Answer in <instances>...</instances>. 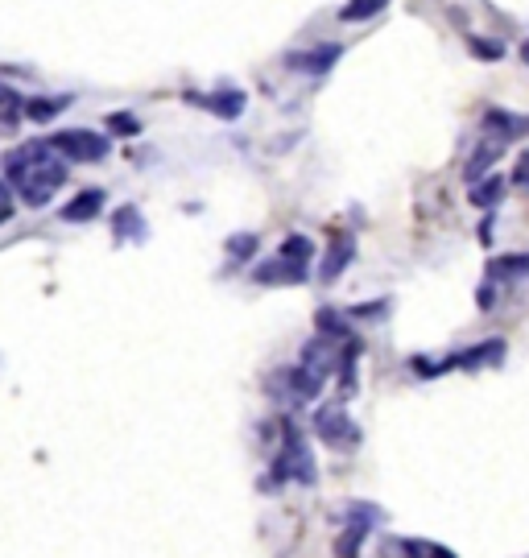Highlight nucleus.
Listing matches in <instances>:
<instances>
[{"instance_id":"nucleus-1","label":"nucleus","mask_w":529,"mask_h":558,"mask_svg":"<svg viewBox=\"0 0 529 558\" xmlns=\"http://www.w3.org/2000/svg\"><path fill=\"white\" fill-rule=\"evenodd\" d=\"M50 149L55 145L37 141V145H21V149L5 154V178L21 190V198H25L29 208H46L50 195L66 182V162L50 157Z\"/></svg>"},{"instance_id":"nucleus-2","label":"nucleus","mask_w":529,"mask_h":558,"mask_svg":"<svg viewBox=\"0 0 529 558\" xmlns=\"http://www.w3.org/2000/svg\"><path fill=\"white\" fill-rule=\"evenodd\" d=\"M273 480H298V484H314V460L306 439L290 422H281V451L273 460Z\"/></svg>"},{"instance_id":"nucleus-3","label":"nucleus","mask_w":529,"mask_h":558,"mask_svg":"<svg viewBox=\"0 0 529 558\" xmlns=\"http://www.w3.org/2000/svg\"><path fill=\"white\" fill-rule=\"evenodd\" d=\"M50 145H55L66 162H99V157H108V137L91 133V128H66V133H55Z\"/></svg>"},{"instance_id":"nucleus-4","label":"nucleus","mask_w":529,"mask_h":558,"mask_svg":"<svg viewBox=\"0 0 529 558\" xmlns=\"http://www.w3.org/2000/svg\"><path fill=\"white\" fill-rule=\"evenodd\" d=\"M314 434H319L327 447H335V451H348V447H356L360 442V426L343 414L340 405H323V410L314 414Z\"/></svg>"},{"instance_id":"nucleus-5","label":"nucleus","mask_w":529,"mask_h":558,"mask_svg":"<svg viewBox=\"0 0 529 558\" xmlns=\"http://www.w3.org/2000/svg\"><path fill=\"white\" fill-rule=\"evenodd\" d=\"M244 99H249V96H244L240 87H232V91H207V96L190 91L187 104H195V108L211 112V117H219V120H236L244 112Z\"/></svg>"},{"instance_id":"nucleus-6","label":"nucleus","mask_w":529,"mask_h":558,"mask_svg":"<svg viewBox=\"0 0 529 558\" xmlns=\"http://www.w3.org/2000/svg\"><path fill=\"white\" fill-rule=\"evenodd\" d=\"M340 46L327 42V46H314V50H294V55L286 58L290 71H302V75H327L335 63H340Z\"/></svg>"},{"instance_id":"nucleus-7","label":"nucleus","mask_w":529,"mask_h":558,"mask_svg":"<svg viewBox=\"0 0 529 558\" xmlns=\"http://www.w3.org/2000/svg\"><path fill=\"white\" fill-rule=\"evenodd\" d=\"M252 278H257L260 286H298V281H306V261L273 257V261H265L260 269H252Z\"/></svg>"},{"instance_id":"nucleus-8","label":"nucleus","mask_w":529,"mask_h":558,"mask_svg":"<svg viewBox=\"0 0 529 558\" xmlns=\"http://www.w3.org/2000/svg\"><path fill=\"white\" fill-rule=\"evenodd\" d=\"M351 257H356V236H351V232H335L331 244H327V257H323V269H319V278H323V281L343 278V269L351 265Z\"/></svg>"},{"instance_id":"nucleus-9","label":"nucleus","mask_w":529,"mask_h":558,"mask_svg":"<svg viewBox=\"0 0 529 558\" xmlns=\"http://www.w3.org/2000/svg\"><path fill=\"white\" fill-rule=\"evenodd\" d=\"M484 133H496V141L529 137V117H513V112H504V108H493L484 117Z\"/></svg>"},{"instance_id":"nucleus-10","label":"nucleus","mask_w":529,"mask_h":558,"mask_svg":"<svg viewBox=\"0 0 529 558\" xmlns=\"http://www.w3.org/2000/svg\"><path fill=\"white\" fill-rule=\"evenodd\" d=\"M501 149H504V141H496V137H488L484 145H475L472 149V157H467V170H463V178L467 182H480V178H488V170H493V162L501 157Z\"/></svg>"},{"instance_id":"nucleus-11","label":"nucleus","mask_w":529,"mask_h":558,"mask_svg":"<svg viewBox=\"0 0 529 558\" xmlns=\"http://www.w3.org/2000/svg\"><path fill=\"white\" fill-rule=\"evenodd\" d=\"M104 190H79V195L71 198L63 208V219H71V224H87V219H96L99 211H104Z\"/></svg>"},{"instance_id":"nucleus-12","label":"nucleus","mask_w":529,"mask_h":558,"mask_svg":"<svg viewBox=\"0 0 529 558\" xmlns=\"http://www.w3.org/2000/svg\"><path fill=\"white\" fill-rule=\"evenodd\" d=\"M286 380H290V397H294V401H314V397L323 393L327 377H319V372H310L306 364H298V369L286 372Z\"/></svg>"},{"instance_id":"nucleus-13","label":"nucleus","mask_w":529,"mask_h":558,"mask_svg":"<svg viewBox=\"0 0 529 558\" xmlns=\"http://www.w3.org/2000/svg\"><path fill=\"white\" fill-rule=\"evenodd\" d=\"M302 364L310 372H319V377H331V369L340 360H335V351H331V340H327V335H319V340H310L302 348Z\"/></svg>"},{"instance_id":"nucleus-14","label":"nucleus","mask_w":529,"mask_h":558,"mask_svg":"<svg viewBox=\"0 0 529 558\" xmlns=\"http://www.w3.org/2000/svg\"><path fill=\"white\" fill-rule=\"evenodd\" d=\"M504 360V343L501 340H488L472 351H459L455 356V369H488V364H501Z\"/></svg>"},{"instance_id":"nucleus-15","label":"nucleus","mask_w":529,"mask_h":558,"mask_svg":"<svg viewBox=\"0 0 529 558\" xmlns=\"http://www.w3.org/2000/svg\"><path fill=\"white\" fill-rule=\"evenodd\" d=\"M488 278H493V281H521V278H529V252H513V257H496V261H488Z\"/></svg>"},{"instance_id":"nucleus-16","label":"nucleus","mask_w":529,"mask_h":558,"mask_svg":"<svg viewBox=\"0 0 529 558\" xmlns=\"http://www.w3.org/2000/svg\"><path fill=\"white\" fill-rule=\"evenodd\" d=\"M71 108V96H42V99H29L25 104V117L29 120H55L58 112Z\"/></svg>"},{"instance_id":"nucleus-17","label":"nucleus","mask_w":529,"mask_h":558,"mask_svg":"<svg viewBox=\"0 0 529 558\" xmlns=\"http://www.w3.org/2000/svg\"><path fill=\"white\" fill-rule=\"evenodd\" d=\"M501 195H504V178H493V174H488L484 182H472V203L475 208L493 211L496 203H501Z\"/></svg>"},{"instance_id":"nucleus-18","label":"nucleus","mask_w":529,"mask_h":558,"mask_svg":"<svg viewBox=\"0 0 529 558\" xmlns=\"http://www.w3.org/2000/svg\"><path fill=\"white\" fill-rule=\"evenodd\" d=\"M112 232L120 236V240H128V236H145V219L137 208H120L117 216H112Z\"/></svg>"},{"instance_id":"nucleus-19","label":"nucleus","mask_w":529,"mask_h":558,"mask_svg":"<svg viewBox=\"0 0 529 558\" xmlns=\"http://www.w3.org/2000/svg\"><path fill=\"white\" fill-rule=\"evenodd\" d=\"M385 5L389 0H348L340 9V21H368V17H377Z\"/></svg>"},{"instance_id":"nucleus-20","label":"nucleus","mask_w":529,"mask_h":558,"mask_svg":"<svg viewBox=\"0 0 529 558\" xmlns=\"http://www.w3.org/2000/svg\"><path fill=\"white\" fill-rule=\"evenodd\" d=\"M368 530H372V525L351 522V525H348V533H343V538L335 542V554H340V558H356V550H360V542L368 538Z\"/></svg>"},{"instance_id":"nucleus-21","label":"nucleus","mask_w":529,"mask_h":558,"mask_svg":"<svg viewBox=\"0 0 529 558\" xmlns=\"http://www.w3.org/2000/svg\"><path fill=\"white\" fill-rule=\"evenodd\" d=\"M257 249H260V240L252 232L232 236V240H228V257H232V261H252V257H257Z\"/></svg>"},{"instance_id":"nucleus-22","label":"nucleus","mask_w":529,"mask_h":558,"mask_svg":"<svg viewBox=\"0 0 529 558\" xmlns=\"http://www.w3.org/2000/svg\"><path fill=\"white\" fill-rule=\"evenodd\" d=\"M314 323H319V331L327 335V340H343V335H348V323H343V315H335V310H319V315H314Z\"/></svg>"},{"instance_id":"nucleus-23","label":"nucleus","mask_w":529,"mask_h":558,"mask_svg":"<svg viewBox=\"0 0 529 558\" xmlns=\"http://www.w3.org/2000/svg\"><path fill=\"white\" fill-rule=\"evenodd\" d=\"M104 125H108V133H117V137H137L141 133V120H137L133 112H112Z\"/></svg>"},{"instance_id":"nucleus-24","label":"nucleus","mask_w":529,"mask_h":558,"mask_svg":"<svg viewBox=\"0 0 529 558\" xmlns=\"http://www.w3.org/2000/svg\"><path fill=\"white\" fill-rule=\"evenodd\" d=\"M310 252H314V244L306 240V236H286V240H281V257H294V261H310Z\"/></svg>"},{"instance_id":"nucleus-25","label":"nucleus","mask_w":529,"mask_h":558,"mask_svg":"<svg viewBox=\"0 0 529 558\" xmlns=\"http://www.w3.org/2000/svg\"><path fill=\"white\" fill-rule=\"evenodd\" d=\"M513 187H525L529 190V157H521V162L513 166Z\"/></svg>"},{"instance_id":"nucleus-26","label":"nucleus","mask_w":529,"mask_h":558,"mask_svg":"<svg viewBox=\"0 0 529 558\" xmlns=\"http://www.w3.org/2000/svg\"><path fill=\"white\" fill-rule=\"evenodd\" d=\"M472 55H480V58H501V46H493V42H475V37H472Z\"/></svg>"},{"instance_id":"nucleus-27","label":"nucleus","mask_w":529,"mask_h":558,"mask_svg":"<svg viewBox=\"0 0 529 558\" xmlns=\"http://www.w3.org/2000/svg\"><path fill=\"white\" fill-rule=\"evenodd\" d=\"M475 302H480V310H493V302H496L493 286H480V289H475Z\"/></svg>"},{"instance_id":"nucleus-28","label":"nucleus","mask_w":529,"mask_h":558,"mask_svg":"<svg viewBox=\"0 0 529 558\" xmlns=\"http://www.w3.org/2000/svg\"><path fill=\"white\" fill-rule=\"evenodd\" d=\"M13 216V203H9V187H5V182H0V224H5V219Z\"/></svg>"},{"instance_id":"nucleus-29","label":"nucleus","mask_w":529,"mask_h":558,"mask_svg":"<svg viewBox=\"0 0 529 558\" xmlns=\"http://www.w3.org/2000/svg\"><path fill=\"white\" fill-rule=\"evenodd\" d=\"M13 99H17V96H13V91L5 87V83H0V104H13Z\"/></svg>"},{"instance_id":"nucleus-30","label":"nucleus","mask_w":529,"mask_h":558,"mask_svg":"<svg viewBox=\"0 0 529 558\" xmlns=\"http://www.w3.org/2000/svg\"><path fill=\"white\" fill-rule=\"evenodd\" d=\"M431 558H455L451 550H443V546H431Z\"/></svg>"},{"instance_id":"nucleus-31","label":"nucleus","mask_w":529,"mask_h":558,"mask_svg":"<svg viewBox=\"0 0 529 558\" xmlns=\"http://www.w3.org/2000/svg\"><path fill=\"white\" fill-rule=\"evenodd\" d=\"M521 63L529 66V37H525V42H521Z\"/></svg>"}]
</instances>
